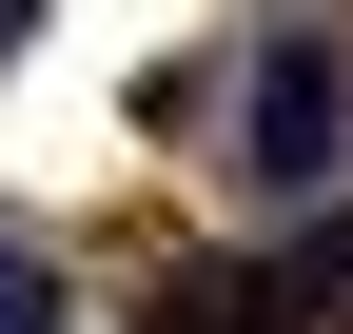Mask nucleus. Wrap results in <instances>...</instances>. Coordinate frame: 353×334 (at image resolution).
Here are the masks:
<instances>
[{
	"label": "nucleus",
	"instance_id": "f03ea898",
	"mask_svg": "<svg viewBox=\"0 0 353 334\" xmlns=\"http://www.w3.org/2000/svg\"><path fill=\"white\" fill-rule=\"evenodd\" d=\"M138 334H294V315H275V275H236V256H176L157 295H138Z\"/></svg>",
	"mask_w": 353,
	"mask_h": 334
},
{
	"label": "nucleus",
	"instance_id": "20e7f679",
	"mask_svg": "<svg viewBox=\"0 0 353 334\" xmlns=\"http://www.w3.org/2000/svg\"><path fill=\"white\" fill-rule=\"evenodd\" d=\"M0 334H59V256L39 236H0Z\"/></svg>",
	"mask_w": 353,
	"mask_h": 334
},
{
	"label": "nucleus",
	"instance_id": "f257e3e1",
	"mask_svg": "<svg viewBox=\"0 0 353 334\" xmlns=\"http://www.w3.org/2000/svg\"><path fill=\"white\" fill-rule=\"evenodd\" d=\"M236 177L275 197V217H334V177H353V59H334V20H275V39H255V79H236Z\"/></svg>",
	"mask_w": 353,
	"mask_h": 334
},
{
	"label": "nucleus",
	"instance_id": "7ed1b4c3",
	"mask_svg": "<svg viewBox=\"0 0 353 334\" xmlns=\"http://www.w3.org/2000/svg\"><path fill=\"white\" fill-rule=\"evenodd\" d=\"M275 315H294V334H353V217H314V236H294V275H275Z\"/></svg>",
	"mask_w": 353,
	"mask_h": 334
}]
</instances>
